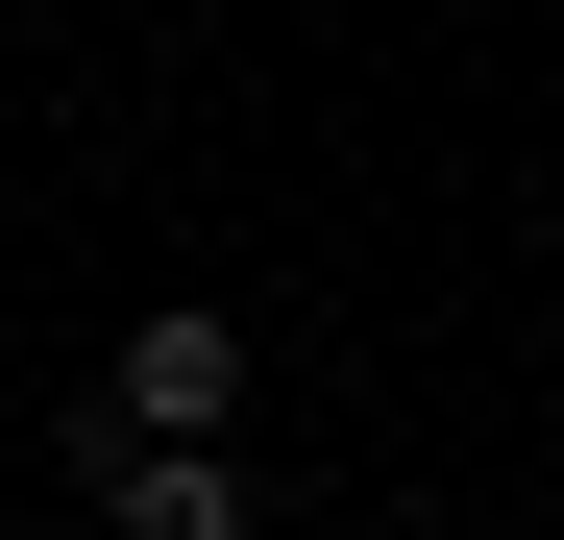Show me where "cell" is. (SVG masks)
I'll use <instances>...</instances> for the list:
<instances>
[{
    "mask_svg": "<svg viewBox=\"0 0 564 540\" xmlns=\"http://www.w3.org/2000/svg\"><path fill=\"white\" fill-rule=\"evenodd\" d=\"M221 393H246V320H221V295H172V320H123L99 442H221Z\"/></svg>",
    "mask_w": 564,
    "mask_h": 540,
    "instance_id": "obj_1",
    "label": "cell"
},
{
    "mask_svg": "<svg viewBox=\"0 0 564 540\" xmlns=\"http://www.w3.org/2000/svg\"><path fill=\"white\" fill-rule=\"evenodd\" d=\"M99 492H123V540H270L221 442H99Z\"/></svg>",
    "mask_w": 564,
    "mask_h": 540,
    "instance_id": "obj_2",
    "label": "cell"
}]
</instances>
